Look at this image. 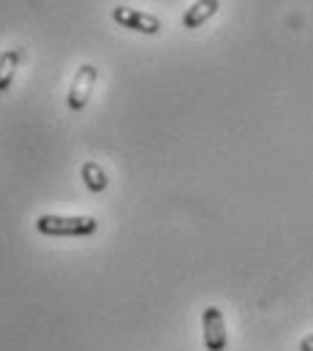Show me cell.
Returning a JSON list of instances; mask_svg holds the SVG:
<instances>
[{
    "instance_id": "6da1fadb",
    "label": "cell",
    "mask_w": 313,
    "mask_h": 351,
    "mask_svg": "<svg viewBox=\"0 0 313 351\" xmlns=\"http://www.w3.org/2000/svg\"><path fill=\"white\" fill-rule=\"evenodd\" d=\"M36 232L44 237H90L98 232V221L93 215H41Z\"/></svg>"
},
{
    "instance_id": "7a4b0ae2",
    "label": "cell",
    "mask_w": 313,
    "mask_h": 351,
    "mask_svg": "<svg viewBox=\"0 0 313 351\" xmlns=\"http://www.w3.org/2000/svg\"><path fill=\"white\" fill-rule=\"evenodd\" d=\"M112 19L120 27H128L134 33H145V36H156L161 33V19L150 11L134 8V5H115L112 8Z\"/></svg>"
},
{
    "instance_id": "3957f363",
    "label": "cell",
    "mask_w": 313,
    "mask_h": 351,
    "mask_svg": "<svg viewBox=\"0 0 313 351\" xmlns=\"http://www.w3.org/2000/svg\"><path fill=\"white\" fill-rule=\"evenodd\" d=\"M95 82H98V69H95L93 63L79 66L77 74H74V80H71L69 95H66V104H69V109H71L74 114L82 112V109L90 104V95H93Z\"/></svg>"
},
{
    "instance_id": "277c9868",
    "label": "cell",
    "mask_w": 313,
    "mask_h": 351,
    "mask_svg": "<svg viewBox=\"0 0 313 351\" xmlns=\"http://www.w3.org/2000/svg\"><path fill=\"white\" fill-rule=\"evenodd\" d=\"M202 335H205V349L207 351H227V319L218 305H207L202 311Z\"/></svg>"
},
{
    "instance_id": "5b68a950",
    "label": "cell",
    "mask_w": 313,
    "mask_h": 351,
    "mask_svg": "<svg viewBox=\"0 0 313 351\" xmlns=\"http://www.w3.org/2000/svg\"><path fill=\"white\" fill-rule=\"evenodd\" d=\"M218 8H221V0H196V3L188 5V11L183 14V27H188V30L202 27L210 16L218 14Z\"/></svg>"
},
{
    "instance_id": "8992f818",
    "label": "cell",
    "mask_w": 313,
    "mask_h": 351,
    "mask_svg": "<svg viewBox=\"0 0 313 351\" xmlns=\"http://www.w3.org/2000/svg\"><path fill=\"white\" fill-rule=\"evenodd\" d=\"M19 60H22V49H5L0 52V93L11 88L14 82V74L19 69Z\"/></svg>"
},
{
    "instance_id": "52a82bcc",
    "label": "cell",
    "mask_w": 313,
    "mask_h": 351,
    "mask_svg": "<svg viewBox=\"0 0 313 351\" xmlns=\"http://www.w3.org/2000/svg\"><path fill=\"white\" fill-rule=\"evenodd\" d=\"M82 180H84V185H87L93 193H101V191H106V185H109L104 169H101L95 161H84V164H82Z\"/></svg>"
},
{
    "instance_id": "ba28073f",
    "label": "cell",
    "mask_w": 313,
    "mask_h": 351,
    "mask_svg": "<svg viewBox=\"0 0 313 351\" xmlns=\"http://www.w3.org/2000/svg\"><path fill=\"white\" fill-rule=\"evenodd\" d=\"M300 351H313V332H311V335H305V338L300 341Z\"/></svg>"
}]
</instances>
